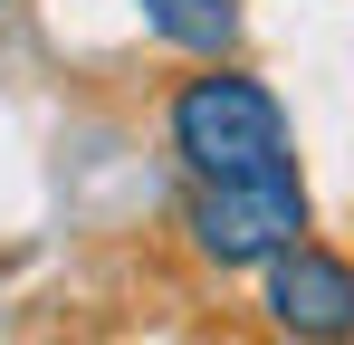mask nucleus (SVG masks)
I'll return each mask as SVG.
<instances>
[{"label":"nucleus","mask_w":354,"mask_h":345,"mask_svg":"<svg viewBox=\"0 0 354 345\" xmlns=\"http://www.w3.org/2000/svg\"><path fill=\"white\" fill-rule=\"evenodd\" d=\"M259 307H268V326L278 336H297V345H335V336H354V259H335L326 240H306L297 230L288 249H268L259 259Z\"/></svg>","instance_id":"7ed1b4c3"},{"label":"nucleus","mask_w":354,"mask_h":345,"mask_svg":"<svg viewBox=\"0 0 354 345\" xmlns=\"http://www.w3.org/2000/svg\"><path fill=\"white\" fill-rule=\"evenodd\" d=\"M163 134H173V154H182V172H192V182L288 163V106H278L249 67H230V57H211L201 77H182V87H173Z\"/></svg>","instance_id":"f257e3e1"},{"label":"nucleus","mask_w":354,"mask_h":345,"mask_svg":"<svg viewBox=\"0 0 354 345\" xmlns=\"http://www.w3.org/2000/svg\"><path fill=\"white\" fill-rule=\"evenodd\" d=\"M182 230H192V259H201V269H259L268 249H288L297 230H306V182H297V163L192 182Z\"/></svg>","instance_id":"f03ea898"},{"label":"nucleus","mask_w":354,"mask_h":345,"mask_svg":"<svg viewBox=\"0 0 354 345\" xmlns=\"http://www.w3.org/2000/svg\"><path fill=\"white\" fill-rule=\"evenodd\" d=\"M153 39H173L192 57H230L239 48V0H134Z\"/></svg>","instance_id":"20e7f679"}]
</instances>
